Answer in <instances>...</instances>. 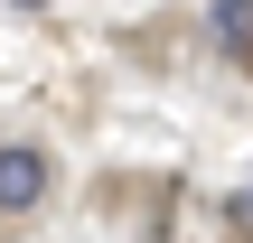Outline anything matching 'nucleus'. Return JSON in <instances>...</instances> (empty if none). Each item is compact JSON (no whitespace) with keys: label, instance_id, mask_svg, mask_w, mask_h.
I'll return each mask as SVG.
<instances>
[{"label":"nucleus","instance_id":"nucleus-1","mask_svg":"<svg viewBox=\"0 0 253 243\" xmlns=\"http://www.w3.org/2000/svg\"><path fill=\"white\" fill-rule=\"evenodd\" d=\"M47 178H56V159H47L38 140H0V215L47 206Z\"/></svg>","mask_w":253,"mask_h":243},{"label":"nucleus","instance_id":"nucleus-2","mask_svg":"<svg viewBox=\"0 0 253 243\" xmlns=\"http://www.w3.org/2000/svg\"><path fill=\"white\" fill-rule=\"evenodd\" d=\"M207 28H216V47H225L235 66H253V0H216V19H207Z\"/></svg>","mask_w":253,"mask_h":243},{"label":"nucleus","instance_id":"nucleus-3","mask_svg":"<svg viewBox=\"0 0 253 243\" xmlns=\"http://www.w3.org/2000/svg\"><path fill=\"white\" fill-rule=\"evenodd\" d=\"M225 225H235V234H253V197H235V206H225Z\"/></svg>","mask_w":253,"mask_h":243},{"label":"nucleus","instance_id":"nucleus-4","mask_svg":"<svg viewBox=\"0 0 253 243\" xmlns=\"http://www.w3.org/2000/svg\"><path fill=\"white\" fill-rule=\"evenodd\" d=\"M9 9H47V0H9Z\"/></svg>","mask_w":253,"mask_h":243}]
</instances>
